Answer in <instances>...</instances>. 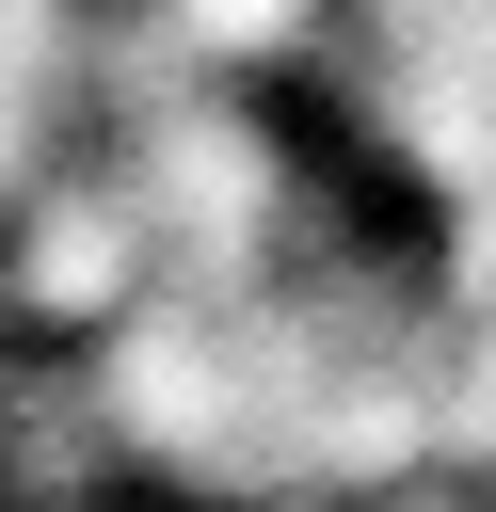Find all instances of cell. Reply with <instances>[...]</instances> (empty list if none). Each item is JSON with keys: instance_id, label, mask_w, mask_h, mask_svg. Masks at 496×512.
I'll return each mask as SVG.
<instances>
[{"instance_id": "cell-1", "label": "cell", "mask_w": 496, "mask_h": 512, "mask_svg": "<svg viewBox=\"0 0 496 512\" xmlns=\"http://www.w3.org/2000/svg\"><path fill=\"white\" fill-rule=\"evenodd\" d=\"M176 288V256H160V224H144V192H128V160L80 128L16 208H0V304H16V336L32 352H96L112 320H144Z\"/></svg>"}, {"instance_id": "cell-2", "label": "cell", "mask_w": 496, "mask_h": 512, "mask_svg": "<svg viewBox=\"0 0 496 512\" xmlns=\"http://www.w3.org/2000/svg\"><path fill=\"white\" fill-rule=\"evenodd\" d=\"M208 80H320V48H336V0H144Z\"/></svg>"}, {"instance_id": "cell-3", "label": "cell", "mask_w": 496, "mask_h": 512, "mask_svg": "<svg viewBox=\"0 0 496 512\" xmlns=\"http://www.w3.org/2000/svg\"><path fill=\"white\" fill-rule=\"evenodd\" d=\"M0 352H16V304H0Z\"/></svg>"}]
</instances>
